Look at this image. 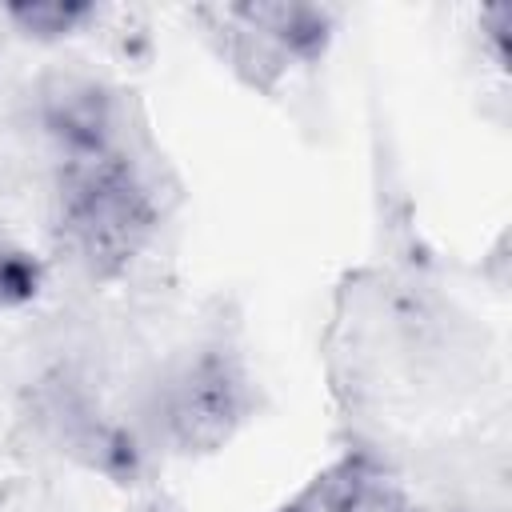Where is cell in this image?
Masks as SVG:
<instances>
[{
    "mask_svg": "<svg viewBox=\"0 0 512 512\" xmlns=\"http://www.w3.org/2000/svg\"><path fill=\"white\" fill-rule=\"evenodd\" d=\"M64 232L96 272L124 268L152 232L156 208L132 164L108 144L68 148L64 160Z\"/></svg>",
    "mask_w": 512,
    "mask_h": 512,
    "instance_id": "6da1fadb",
    "label": "cell"
},
{
    "mask_svg": "<svg viewBox=\"0 0 512 512\" xmlns=\"http://www.w3.org/2000/svg\"><path fill=\"white\" fill-rule=\"evenodd\" d=\"M172 420L188 444H212L228 436V424L236 420V380L220 364L192 372V380L180 388Z\"/></svg>",
    "mask_w": 512,
    "mask_h": 512,
    "instance_id": "7a4b0ae2",
    "label": "cell"
},
{
    "mask_svg": "<svg viewBox=\"0 0 512 512\" xmlns=\"http://www.w3.org/2000/svg\"><path fill=\"white\" fill-rule=\"evenodd\" d=\"M332 512H408L400 492L388 484V476L364 460H348L344 476L332 484Z\"/></svg>",
    "mask_w": 512,
    "mask_h": 512,
    "instance_id": "3957f363",
    "label": "cell"
},
{
    "mask_svg": "<svg viewBox=\"0 0 512 512\" xmlns=\"http://www.w3.org/2000/svg\"><path fill=\"white\" fill-rule=\"evenodd\" d=\"M40 288V268L28 252L0 248V304H24Z\"/></svg>",
    "mask_w": 512,
    "mask_h": 512,
    "instance_id": "277c9868",
    "label": "cell"
},
{
    "mask_svg": "<svg viewBox=\"0 0 512 512\" xmlns=\"http://www.w3.org/2000/svg\"><path fill=\"white\" fill-rule=\"evenodd\" d=\"M12 16H16L24 28L52 36V32H68L76 20H84L88 8H84V4H16Z\"/></svg>",
    "mask_w": 512,
    "mask_h": 512,
    "instance_id": "5b68a950",
    "label": "cell"
},
{
    "mask_svg": "<svg viewBox=\"0 0 512 512\" xmlns=\"http://www.w3.org/2000/svg\"><path fill=\"white\" fill-rule=\"evenodd\" d=\"M284 512H300V508H284Z\"/></svg>",
    "mask_w": 512,
    "mask_h": 512,
    "instance_id": "8992f818",
    "label": "cell"
}]
</instances>
